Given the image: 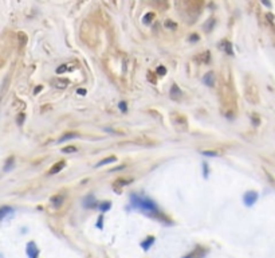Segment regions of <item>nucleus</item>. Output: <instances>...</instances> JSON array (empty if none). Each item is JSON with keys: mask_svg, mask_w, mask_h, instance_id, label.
<instances>
[{"mask_svg": "<svg viewBox=\"0 0 275 258\" xmlns=\"http://www.w3.org/2000/svg\"><path fill=\"white\" fill-rule=\"evenodd\" d=\"M14 211L12 210V207H10V206H3V207H0V219H4L7 215H10V214Z\"/></svg>", "mask_w": 275, "mask_h": 258, "instance_id": "obj_9", "label": "nucleus"}, {"mask_svg": "<svg viewBox=\"0 0 275 258\" xmlns=\"http://www.w3.org/2000/svg\"><path fill=\"white\" fill-rule=\"evenodd\" d=\"M204 82L207 83L208 86H212V85H213V74H212V73H208V74L205 75Z\"/></svg>", "mask_w": 275, "mask_h": 258, "instance_id": "obj_13", "label": "nucleus"}, {"mask_svg": "<svg viewBox=\"0 0 275 258\" xmlns=\"http://www.w3.org/2000/svg\"><path fill=\"white\" fill-rule=\"evenodd\" d=\"M101 225H102V216H99V219H98V227H99V229L102 227Z\"/></svg>", "mask_w": 275, "mask_h": 258, "instance_id": "obj_24", "label": "nucleus"}, {"mask_svg": "<svg viewBox=\"0 0 275 258\" xmlns=\"http://www.w3.org/2000/svg\"><path fill=\"white\" fill-rule=\"evenodd\" d=\"M52 85H54L55 87H58V89H64L68 85V81L67 79H60V78H56V79H52V82H51Z\"/></svg>", "mask_w": 275, "mask_h": 258, "instance_id": "obj_7", "label": "nucleus"}, {"mask_svg": "<svg viewBox=\"0 0 275 258\" xmlns=\"http://www.w3.org/2000/svg\"><path fill=\"white\" fill-rule=\"evenodd\" d=\"M220 47L223 48V50L227 52L228 55H232L234 54V50H232V43H229L228 40H223V42L220 43Z\"/></svg>", "mask_w": 275, "mask_h": 258, "instance_id": "obj_8", "label": "nucleus"}, {"mask_svg": "<svg viewBox=\"0 0 275 258\" xmlns=\"http://www.w3.org/2000/svg\"><path fill=\"white\" fill-rule=\"evenodd\" d=\"M26 251H27V256L30 258H38V256H39V250H38V247H36V245L34 243V242H30V243L27 245Z\"/></svg>", "mask_w": 275, "mask_h": 258, "instance_id": "obj_2", "label": "nucleus"}, {"mask_svg": "<svg viewBox=\"0 0 275 258\" xmlns=\"http://www.w3.org/2000/svg\"><path fill=\"white\" fill-rule=\"evenodd\" d=\"M157 74L164 75V74H165V69H164V67H159V69H157Z\"/></svg>", "mask_w": 275, "mask_h": 258, "instance_id": "obj_22", "label": "nucleus"}, {"mask_svg": "<svg viewBox=\"0 0 275 258\" xmlns=\"http://www.w3.org/2000/svg\"><path fill=\"white\" fill-rule=\"evenodd\" d=\"M169 96H171V98H172V100H179V98H180L181 91H180V89H179V86H177V85H172Z\"/></svg>", "mask_w": 275, "mask_h": 258, "instance_id": "obj_6", "label": "nucleus"}, {"mask_svg": "<svg viewBox=\"0 0 275 258\" xmlns=\"http://www.w3.org/2000/svg\"><path fill=\"white\" fill-rule=\"evenodd\" d=\"M63 168H64V161H63V160H60V161H58V163H55L54 165H52L48 172H50L51 175H55V173H58V172L62 171Z\"/></svg>", "mask_w": 275, "mask_h": 258, "instance_id": "obj_4", "label": "nucleus"}, {"mask_svg": "<svg viewBox=\"0 0 275 258\" xmlns=\"http://www.w3.org/2000/svg\"><path fill=\"white\" fill-rule=\"evenodd\" d=\"M75 151H76L75 147H66V148H63L64 153H70V152H75Z\"/></svg>", "mask_w": 275, "mask_h": 258, "instance_id": "obj_18", "label": "nucleus"}, {"mask_svg": "<svg viewBox=\"0 0 275 258\" xmlns=\"http://www.w3.org/2000/svg\"><path fill=\"white\" fill-rule=\"evenodd\" d=\"M153 243H155V238H153V237H148V239H145L142 243H141V246H142L144 250H148Z\"/></svg>", "mask_w": 275, "mask_h": 258, "instance_id": "obj_10", "label": "nucleus"}, {"mask_svg": "<svg viewBox=\"0 0 275 258\" xmlns=\"http://www.w3.org/2000/svg\"><path fill=\"white\" fill-rule=\"evenodd\" d=\"M203 155H205V156H217L219 153H217V152H208V151H205V152H203Z\"/></svg>", "mask_w": 275, "mask_h": 258, "instance_id": "obj_20", "label": "nucleus"}, {"mask_svg": "<svg viewBox=\"0 0 275 258\" xmlns=\"http://www.w3.org/2000/svg\"><path fill=\"white\" fill-rule=\"evenodd\" d=\"M113 161H116V157H114V156H109V157H106V159L101 160L99 163L95 165V167H101V165H106V164H109V163H113Z\"/></svg>", "mask_w": 275, "mask_h": 258, "instance_id": "obj_12", "label": "nucleus"}, {"mask_svg": "<svg viewBox=\"0 0 275 258\" xmlns=\"http://www.w3.org/2000/svg\"><path fill=\"white\" fill-rule=\"evenodd\" d=\"M132 202L134 203L136 207H141L145 211H156L157 210V206L155 204V202H152L151 199H144V198H140V196H132Z\"/></svg>", "mask_w": 275, "mask_h": 258, "instance_id": "obj_1", "label": "nucleus"}, {"mask_svg": "<svg viewBox=\"0 0 275 258\" xmlns=\"http://www.w3.org/2000/svg\"><path fill=\"white\" fill-rule=\"evenodd\" d=\"M165 28H169V30H175L176 28V24L172 22V20H167L165 22Z\"/></svg>", "mask_w": 275, "mask_h": 258, "instance_id": "obj_14", "label": "nucleus"}, {"mask_svg": "<svg viewBox=\"0 0 275 258\" xmlns=\"http://www.w3.org/2000/svg\"><path fill=\"white\" fill-rule=\"evenodd\" d=\"M110 202H105V203H102V206H101V210H102V211H107L109 208H110Z\"/></svg>", "mask_w": 275, "mask_h": 258, "instance_id": "obj_15", "label": "nucleus"}, {"mask_svg": "<svg viewBox=\"0 0 275 258\" xmlns=\"http://www.w3.org/2000/svg\"><path fill=\"white\" fill-rule=\"evenodd\" d=\"M120 109L122 112H126V102H120Z\"/></svg>", "mask_w": 275, "mask_h": 258, "instance_id": "obj_21", "label": "nucleus"}, {"mask_svg": "<svg viewBox=\"0 0 275 258\" xmlns=\"http://www.w3.org/2000/svg\"><path fill=\"white\" fill-rule=\"evenodd\" d=\"M153 18H155V14H148V15L144 18V22H145V23H151V20H152Z\"/></svg>", "mask_w": 275, "mask_h": 258, "instance_id": "obj_17", "label": "nucleus"}, {"mask_svg": "<svg viewBox=\"0 0 275 258\" xmlns=\"http://www.w3.org/2000/svg\"><path fill=\"white\" fill-rule=\"evenodd\" d=\"M85 93H86V91H85L83 89H78V94H85Z\"/></svg>", "mask_w": 275, "mask_h": 258, "instance_id": "obj_25", "label": "nucleus"}, {"mask_svg": "<svg viewBox=\"0 0 275 258\" xmlns=\"http://www.w3.org/2000/svg\"><path fill=\"white\" fill-rule=\"evenodd\" d=\"M50 200H51V203L54 206H60V204H62V202H63V196L62 195H55V196H52Z\"/></svg>", "mask_w": 275, "mask_h": 258, "instance_id": "obj_11", "label": "nucleus"}, {"mask_svg": "<svg viewBox=\"0 0 275 258\" xmlns=\"http://www.w3.org/2000/svg\"><path fill=\"white\" fill-rule=\"evenodd\" d=\"M12 164H14V157H10V159H8V163L6 164V167H4V169H6V171H8V169L11 168Z\"/></svg>", "mask_w": 275, "mask_h": 258, "instance_id": "obj_16", "label": "nucleus"}, {"mask_svg": "<svg viewBox=\"0 0 275 258\" xmlns=\"http://www.w3.org/2000/svg\"><path fill=\"white\" fill-rule=\"evenodd\" d=\"M76 137H79L78 133L75 132H68V133H64V135L60 137V139L58 140L59 143H64V141H68V140H72V139H76Z\"/></svg>", "mask_w": 275, "mask_h": 258, "instance_id": "obj_5", "label": "nucleus"}, {"mask_svg": "<svg viewBox=\"0 0 275 258\" xmlns=\"http://www.w3.org/2000/svg\"><path fill=\"white\" fill-rule=\"evenodd\" d=\"M23 120H24V116H23V114H20V116H19V125H22V124H23Z\"/></svg>", "mask_w": 275, "mask_h": 258, "instance_id": "obj_23", "label": "nucleus"}, {"mask_svg": "<svg viewBox=\"0 0 275 258\" xmlns=\"http://www.w3.org/2000/svg\"><path fill=\"white\" fill-rule=\"evenodd\" d=\"M256 199H258V194L256 192H247L243 196V202L247 206H252L256 202Z\"/></svg>", "mask_w": 275, "mask_h": 258, "instance_id": "obj_3", "label": "nucleus"}, {"mask_svg": "<svg viewBox=\"0 0 275 258\" xmlns=\"http://www.w3.org/2000/svg\"><path fill=\"white\" fill-rule=\"evenodd\" d=\"M66 69H67L66 64H62V66H59L58 69H56V73H58V74H60V73H64V71H66Z\"/></svg>", "mask_w": 275, "mask_h": 258, "instance_id": "obj_19", "label": "nucleus"}]
</instances>
